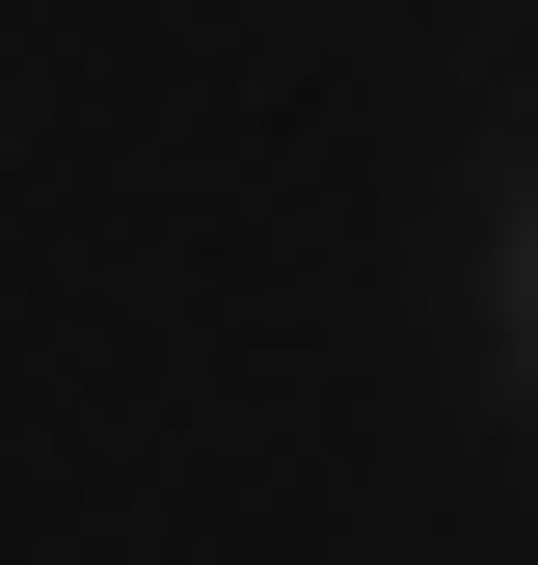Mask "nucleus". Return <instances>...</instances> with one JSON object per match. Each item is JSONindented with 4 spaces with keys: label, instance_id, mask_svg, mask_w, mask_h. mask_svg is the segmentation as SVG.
Wrapping results in <instances>:
<instances>
[{
    "label": "nucleus",
    "instance_id": "1",
    "mask_svg": "<svg viewBox=\"0 0 538 565\" xmlns=\"http://www.w3.org/2000/svg\"><path fill=\"white\" fill-rule=\"evenodd\" d=\"M485 323H512V377H538V189H512V269H485Z\"/></svg>",
    "mask_w": 538,
    "mask_h": 565
}]
</instances>
